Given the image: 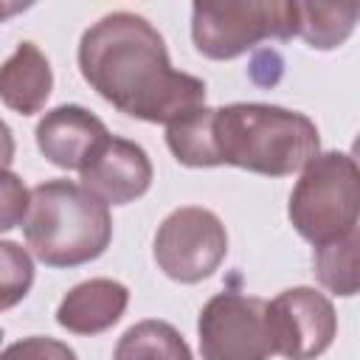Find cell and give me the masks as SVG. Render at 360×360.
Segmentation results:
<instances>
[{"mask_svg":"<svg viewBox=\"0 0 360 360\" xmlns=\"http://www.w3.org/2000/svg\"><path fill=\"white\" fill-rule=\"evenodd\" d=\"M22 8H28V3H3V0H0V22H3L6 17H11V14L22 11Z\"/></svg>","mask_w":360,"mask_h":360,"instance_id":"21","label":"cell"},{"mask_svg":"<svg viewBox=\"0 0 360 360\" xmlns=\"http://www.w3.org/2000/svg\"><path fill=\"white\" fill-rule=\"evenodd\" d=\"M14 135L8 129V124L0 118V169H8L11 160H14Z\"/></svg>","mask_w":360,"mask_h":360,"instance_id":"20","label":"cell"},{"mask_svg":"<svg viewBox=\"0 0 360 360\" xmlns=\"http://www.w3.org/2000/svg\"><path fill=\"white\" fill-rule=\"evenodd\" d=\"M318 281L335 295H354L357 292V231L340 239L315 245L312 253Z\"/></svg>","mask_w":360,"mask_h":360,"instance_id":"16","label":"cell"},{"mask_svg":"<svg viewBox=\"0 0 360 360\" xmlns=\"http://www.w3.org/2000/svg\"><path fill=\"white\" fill-rule=\"evenodd\" d=\"M22 236L48 267H79L98 259L112 239L110 208L84 186L48 180L31 188Z\"/></svg>","mask_w":360,"mask_h":360,"instance_id":"3","label":"cell"},{"mask_svg":"<svg viewBox=\"0 0 360 360\" xmlns=\"http://www.w3.org/2000/svg\"><path fill=\"white\" fill-rule=\"evenodd\" d=\"M28 200L31 191L25 188V183L14 172L0 169V233L22 225L28 214Z\"/></svg>","mask_w":360,"mask_h":360,"instance_id":"18","label":"cell"},{"mask_svg":"<svg viewBox=\"0 0 360 360\" xmlns=\"http://www.w3.org/2000/svg\"><path fill=\"white\" fill-rule=\"evenodd\" d=\"M202 360H267L273 354L267 301L236 290L217 292L197 318Z\"/></svg>","mask_w":360,"mask_h":360,"instance_id":"7","label":"cell"},{"mask_svg":"<svg viewBox=\"0 0 360 360\" xmlns=\"http://www.w3.org/2000/svg\"><path fill=\"white\" fill-rule=\"evenodd\" d=\"M51 90L53 73L48 56L34 42H20L0 65V101L20 115H34L45 107Z\"/></svg>","mask_w":360,"mask_h":360,"instance_id":"12","label":"cell"},{"mask_svg":"<svg viewBox=\"0 0 360 360\" xmlns=\"http://www.w3.org/2000/svg\"><path fill=\"white\" fill-rule=\"evenodd\" d=\"M76 56L84 82L132 118L172 124L205 107V82L172 68L163 37L141 14H104L82 34Z\"/></svg>","mask_w":360,"mask_h":360,"instance_id":"1","label":"cell"},{"mask_svg":"<svg viewBox=\"0 0 360 360\" xmlns=\"http://www.w3.org/2000/svg\"><path fill=\"white\" fill-rule=\"evenodd\" d=\"M211 141L219 166H239L264 177L301 172L318 152L321 135L304 112L236 101L211 112Z\"/></svg>","mask_w":360,"mask_h":360,"instance_id":"2","label":"cell"},{"mask_svg":"<svg viewBox=\"0 0 360 360\" xmlns=\"http://www.w3.org/2000/svg\"><path fill=\"white\" fill-rule=\"evenodd\" d=\"M292 228L312 245L357 231L360 172L346 152H318L304 169L287 205Z\"/></svg>","mask_w":360,"mask_h":360,"instance_id":"4","label":"cell"},{"mask_svg":"<svg viewBox=\"0 0 360 360\" xmlns=\"http://www.w3.org/2000/svg\"><path fill=\"white\" fill-rule=\"evenodd\" d=\"M267 329L273 354L287 360H315L332 346L338 315L323 292L292 287L267 304Z\"/></svg>","mask_w":360,"mask_h":360,"instance_id":"8","label":"cell"},{"mask_svg":"<svg viewBox=\"0 0 360 360\" xmlns=\"http://www.w3.org/2000/svg\"><path fill=\"white\" fill-rule=\"evenodd\" d=\"M34 284V262L17 242L0 239V312L17 307Z\"/></svg>","mask_w":360,"mask_h":360,"instance_id":"17","label":"cell"},{"mask_svg":"<svg viewBox=\"0 0 360 360\" xmlns=\"http://www.w3.org/2000/svg\"><path fill=\"white\" fill-rule=\"evenodd\" d=\"M211 112H214L211 107H197L166 124V143L177 158V163L191 169L219 166L211 141Z\"/></svg>","mask_w":360,"mask_h":360,"instance_id":"15","label":"cell"},{"mask_svg":"<svg viewBox=\"0 0 360 360\" xmlns=\"http://www.w3.org/2000/svg\"><path fill=\"white\" fill-rule=\"evenodd\" d=\"M129 290L115 278H90L68 290L56 309V323L73 335H101L121 321Z\"/></svg>","mask_w":360,"mask_h":360,"instance_id":"11","label":"cell"},{"mask_svg":"<svg viewBox=\"0 0 360 360\" xmlns=\"http://www.w3.org/2000/svg\"><path fill=\"white\" fill-rule=\"evenodd\" d=\"M0 360H76V352L56 338L31 335L6 346L0 352Z\"/></svg>","mask_w":360,"mask_h":360,"instance_id":"19","label":"cell"},{"mask_svg":"<svg viewBox=\"0 0 360 360\" xmlns=\"http://www.w3.org/2000/svg\"><path fill=\"white\" fill-rule=\"evenodd\" d=\"M110 141V132L98 115L79 104H59L37 124L39 152L59 169H84L93 155Z\"/></svg>","mask_w":360,"mask_h":360,"instance_id":"10","label":"cell"},{"mask_svg":"<svg viewBox=\"0 0 360 360\" xmlns=\"http://www.w3.org/2000/svg\"><path fill=\"white\" fill-rule=\"evenodd\" d=\"M152 253L169 278L197 284L222 264L228 253V233L214 211L186 205L158 225Z\"/></svg>","mask_w":360,"mask_h":360,"instance_id":"6","label":"cell"},{"mask_svg":"<svg viewBox=\"0 0 360 360\" xmlns=\"http://www.w3.org/2000/svg\"><path fill=\"white\" fill-rule=\"evenodd\" d=\"M79 174L82 186L104 205H127L143 197L155 177L152 160L143 152V146L112 135Z\"/></svg>","mask_w":360,"mask_h":360,"instance_id":"9","label":"cell"},{"mask_svg":"<svg viewBox=\"0 0 360 360\" xmlns=\"http://www.w3.org/2000/svg\"><path fill=\"white\" fill-rule=\"evenodd\" d=\"M295 37V3L287 0H239L194 3L191 39L208 59H236L264 39Z\"/></svg>","mask_w":360,"mask_h":360,"instance_id":"5","label":"cell"},{"mask_svg":"<svg viewBox=\"0 0 360 360\" xmlns=\"http://www.w3.org/2000/svg\"><path fill=\"white\" fill-rule=\"evenodd\" d=\"M360 6H323V3H295V34H301L312 48L332 51L349 39L354 31Z\"/></svg>","mask_w":360,"mask_h":360,"instance_id":"14","label":"cell"},{"mask_svg":"<svg viewBox=\"0 0 360 360\" xmlns=\"http://www.w3.org/2000/svg\"><path fill=\"white\" fill-rule=\"evenodd\" d=\"M112 360H194L186 338L166 321H138L115 343Z\"/></svg>","mask_w":360,"mask_h":360,"instance_id":"13","label":"cell"}]
</instances>
